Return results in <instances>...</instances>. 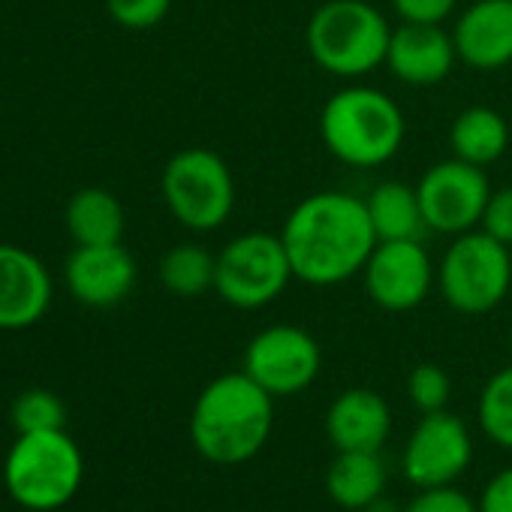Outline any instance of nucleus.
Masks as SVG:
<instances>
[{
    "label": "nucleus",
    "mask_w": 512,
    "mask_h": 512,
    "mask_svg": "<svg viewBox=\"0 0 512 512\" xmlns=\"http://www.w3.org/2000/svg\"><path fill=\"white\" fill-rule=\"evenodd\" d=\"M163 199L181 226L211 232L232 214L235 181L220 154L208 148H184L163 169Z\"/></svg>",
    "instance_id": "nucleus-7"
},
{
    "label": "nucleus",
    "mask_w": 512,
    "mask_h": 512,
    "mask_svg": "<svg viewBox=\"0 0 512 512\" xmlns=\"http://www.w3.org/2000/svg\"><path fill=\"white\" fill-rule=\"evenodd\" d=\"M64 278L76 302L88 308H112L130 296L136 284V263L121 244H76Z\"/></svg>",
    "instance_id": "nucleus-14"
},
{
    "label": "nucleus",
    "mask_w": 512,
    "mask_h": 512,
    "mask_svg": "<svg viewBox=\"0 0 512 512\" xmlns=\"http://www.w3.org/2000/svg\"><path fill=\"white\" fill-rule=\"evenodd\" d=\"M404 512H479V506L455 485L419 488V494L404 506Z\"/></svg>",
    "instance_id": "nucleus-27"
},
{
    "label": "nucleus",
    "mask_w": 512,
    "mask_h": 512,
    "mask_svg": "<svg viewBox=\"0 0 512 512\" xmlns=\"http://www.w3.org/2000/svg\"><path fill=\"white\" fill-rule=\"evenodd\" d=\"M476 506H479V512H512V467L497 470L485 482Z\"/></svg>",
    "instance_id": "nucleus-30"
},
{
    "label": "nucleus",
    "mask_w": 512,
    "mask_h": 512,
    "mask_svg": "<svg viewBox=\"0 0 512 512\" xmlns=\"http://www.w3.org/2000/svg\"><path fill=\"white\" fill-rule=\"evenodd\" d=\"M362 512H404V509H398V506H395L392 500H386V497L380 494V497H377L374 503H368V506H365Z\"/></svg>",
    "instance_id": "nucleus-31"
},
{
    "label": "nucleus",
    "mask_w": 512,
    "mask_h": 512,
    "mask_svg": "<svg viewBox=\"0 0 512 512\" xmlns=\"http://www.w3.org/2000/svg\"><path fill=\"white\" fill-rule=\"evenodd\" d=\"M281 241L290 256L293 278L311 287H332L365 269L377 247V232L365 199L323 190L290 211Z\"/></svg>",
    "instance_id": "nucleus-1"
},
{
    "label": "nucleus",
    "mask_w": 512,
    "mask_h": 512,
    "mask_svg": "<svg viewBox=\"0 0 512 512\" xmlns=\"http://www.w3.org/2000/svg\"><path fill=\"white\" fill-rule=\"evenodd\" d=\"M323 368L320 344L299 326H269L244 350V374L272 398L305 392Z\"/></svg>",
    "instance_id": "nucleus-9"
},
{
    "label": "nucleus",
    "mask_w": 512,
    "mask_h": 512,
    "mask_svg": "<svg viewBox=\"0 0 512 512\" xmlns=\"http://www.w3.org/2000/svg\"><path fill=\"white\" fill-rule=\"evenodd\" d=\"M326 491L341 509L362 512L386 491V464L380 452H338L326 470Z\"/></svg>",
    "instance_id": "nucleus-18"
},
{
    "label": "nucleus",
    "mask_w": 512,
    "mask_h": 512,
    "mask_svg": "<svg viewBox=\"0 0 512 512\" xmlns=\"http://www.w3.org/2000/svg\"><path fill=\"white\" fill-rule=\"evenodd\" d=\"M389 22L365 0H329L308 22V52L332 76H365L386 64Z\"/></svg>",
    "instance_id": "nucleus-5"
},
{
    "label": "nucleus",
    "mask_w": 512,
    "mask_h": 512,
    "mask_svg": "<svg viewBox=\"0 0 512 512\" xmlns=\"http://www.w3.org/2000/svg\"><path fill=\"white\" fill-rule=\"evenodd\" d=\"M455 52L476 70H500L512 61V0H476L455 25Z\"/></svg>",
    "instance_id": "nucleus-16"
},
{
    "label": "nucleus",
    "mask_w": 512,
    "mask_h": 512,
    "mask_svg": "<svg viewBox=\"0 0 512 512\" xmlns=\"http://www.w3.org/2000/svg\"><path fill=\"white\" fill-rule=\"evenodd\" d=\"M217 275V256L196 244H178L160 260V281L172 296L196 299L214 290Z\"/></svg>",
    "instance_id": "nucleus-22"
},
{
    "label": "nucleus",
    "mask_w": 512,
    "mask_h": 512,
    "mask_svg": "<svg viewBox=\"0 0 512 512\" xmlns=\"http://www.w3.org/2000/svg\"><path fill=\"white\" fill-rule=\"evenodd\" d=\"M67 232L76 244H121L124 235V208L103 187H85L67 202Z\"/></svg>",
    "instance_id": "nucleus-19"
},
{
    "label": "nucleus",
    "mask_w": 512,
    "mask_h": 512,
    "mask_svg": "<svg viewBox=\"0 0 512 512\" xmlns=\"http://www.w3.org/2000/svg\"><path fill=\"white\" fill-rule=\"evenodd\" d=\"M293 278L281 235L247 232L232 238L217 256L214 290L232 308H263L275 302Z\"/></svg>",
    "instance_id": "nucleus-8"
},
{
    "label": "nucleus",
    "mask_w": 512,
    "mask_h": 512,
    "mask_svg": "<svg viewBox=\"0 0 512 512\" xmlns=\"http://www.w3.org/2000/svg\"><path fill=\"white\" fill-rule=\"evenodd\" d=\"M509 347H512V329H509Z\"/></svg>",
    "instance_id": "nucleus-32"
},
{
    "label": "nucleus",
    "mask_w": 512,
    "mask_h": 512,
    "mask_svg": "<svg viewBox=\"0 0 512 512\" xmlns=\"http://www.w3.org/2000/svg\"><path fill=\"white\" fill-rule=\"evenodd\" d=\"M64 422H67V407L49 389H28L13 401V425L19 428V434L58 431L64 428Z\"/></svg>",
    "instance_id": "nucleus-24"
},
{
    "label": "nucleus",
    "mask_w": 512,
    "mask_h": 512,
    "mask_svg": "<svg viewBox=\"0 0 512 512\" xmlns=\"http://www.w3.org/2000/svg\"><path fill=\"white\" fill-rule=\"evenodd\" d=\"M82 479V449L64 428L19 434L4 461V485L10 497L31 512H55L67 506L82 488Z\"/></svg>",
    "instance_id": "nucleus-4"
},
{
    "label": "nucleus",
    "mask_w": 512,
    "mask_h": 512,
    "mask_svg": "<svg viewBox=\"0 0 512 512\" xmlns=\"http://www.w3.org/2000/svg\"><path fill=\"white\" fill-rule=\"evenodd\" d=\"M320 133L332 157L356 169H371L398 154L404 115L383 91L356 85L329 97L320 115Z\"/></svg>",
    "instance_id": "nucleus-3"
},
{
    "label": "nucleus",
    "mask_w": 512,
    "mask_h": 512,
    "mask_svg": "<svg viewBox=\"0 0 512 512\" xmlns=\"http://www.w3.org/2000/svg\"><path fill=\"white\" fill-rule=\"evenodd\" d=\"M172 7V0H106L109 16L127 31L157 28Z\"/></svg>",
    "instance_id": "nucleus-26"
},
{
    "label": "nucleus",
    "mask_w": 512,
    "mask_h": 512,
    "mask_svg": "<svg viewBox=\"0 0 512 512\" xmlns=\"http://www.w3.org/2000/svg\"><path fill=\"white\" fill-rule=\"evenodd\" d=\"M458 52L455 40L440 31V25H416L404 22L392 31L386 64L407 85H437L452 73Z\"/></svg>",
    "instance_id": "nucleus-15"
},
{
    "label": "nucleus",
    "mask_w": 512,
    "mask_h": 512,
    "mask_svg": "<svg viewBox=\"0 0 512 512\" xmlns=\"http://www.w3.org/2000/svg\"><path fill=\"white\" fill-rule=\"evenodd\" d=\"M416 193H419V205H422L428 229L461 235L482 223L491 187H488L485 169L452 157L446 163L431 166L422 175Z\"/></svg>",
    "instance_id": "nucleus-10"
},
{
    "label": "nucleus",
    "mask_w": 512,
    "mask_h": 512,
    "mask_svg": "<svg viewBox=\"0 0 512 512\" xmlns=\"http://www.w3.org/2000/svg\"><path fill=\"white\" fill-rule=\"evenodd\" d=\"M326 434L338 452H380L392 434V410L374 389H347L326 413Z\"/></svg>",
    "instance_id": "nucleus-17"
},
{
    "label": "nucleus",
    "mask_w": 512,
    "mask_h": 512,
    "mask_svg": "<svg viewBox=\"0 0 512 512\" xmlns=\"http://www.w3.org/2000/svg\"><path fill=\"white\" fill-rule=\"evenodd\" d=\"M449 145H452V154L458 160L485 169L488 163L503 157V151L509 145V127H506L500 112L485 109V106H473V109H464L452 121Z\"/></svg>",
    "instance_id": "nucleus-20"
},
{
    "label": "nucleus",
    "mask_w": 512,
    "mask_h": 512,
    "mask_svg": "<svg viewBox=\"0 0 512 512\" xmlns=\"http://www.w3.org/2000/svg\"><path fill=\"white\" fill-rule=\"evenodd\" d=\"M365 205H368V214H371V226L377 232V241L419 238L422 229H428L416 187H407L401 181H383V184H377L368 193Z\"/></svg>",
    "instance_id": "nucleus-21"
},
{
    "label": "nucleus",
    "mask_w": 512,
    "mask_h": 512,
    "mask_svg": "<svg viewBox=\"0 0 512 512\" xmlns=\"http://www.w3.org/2000/svg\"><path fill=\"white\" fill-rule=\"evenodd\" d=\"M482 232H488L506 247L512 244V187H503L488 196V205L482 214Z\"/></svg>",
    "instance_id": "nucleus-28"
},
{
    "label": "nucleus",
    "mask_w": 512,
    "mask_h": 512,
    "mask_svg": "<svg viewBox=\"0 0 512 512\" xmlns=\"http://www.w3.org/2000/svg\"><path fill=\"white\" fill-rule=\"evenodd\" d=\"M52 305V275L25 247L0 244V332L37 326Z\"/></svg>",
    "instance_id": "nucleus-13"
},
{
    "label": "nucleus",
    "mask_w": 512,
    "mask_h": 512,
    "mask_svg": "<svg viewBox=\"0 0 512 512\" xmlns=\"http://www.w3.org/2000/svg\"><path fill=\"white\" fill-rule=\"evenodd\" d=\"M473 461V437L467 425L446 413H425L413 428L404 452H401V473L416 488L434 485H455V479Z\"/></svg>",
    "instance_id": "nucleus-11"
},
{
    "label": "nucleus",
    "mask_w": 512,
    "mask_h": 512,
    "mask_svg": "<svg viewBox=\"0 0 512 512\" xmlns=\"http://www.w3.org/2000/svg\"><path fill=\"white\" fill-rule=\"evenodd\" d=\"M440 293L458 314H488L494 311L512 284L509 247L488 232H461L440 263Z\"/></svg>",
    "instance_id": "nucleus-6"
},
{
    "label": "nucleus",
    "mask_w": 512,
    "mask_h": 512,
    "mask_svg": "<svg viewBox=\"0 0 512 512\" xmlns=\"http://www.w3.org/2000/svg\"><path fill=\"white\" fill-rule=\"evenodd\" d=\"M365 290L383 311H413L425 302L434 284V266L419 238L377 241L365 263Z\"/></svg>",
    "instance_id": "nucleus-12"
},
{
    "label": "nucleus",
    "mask_w": 512,
    "mask_h": 512,
    "mask_svg": "<svg viewBox=\"0 0 512 512\" xmlns=\"http://www.w3.org/2000/svg\"><path fill=\"white\" fill-rule=\"evenodd\" d=\"M275 398L244 371L211 380L190 413L193 449L211 464H244L272 437Z\"/></svg>",
    "instance_id": "nucleus-2"
},
{
    "label": "nucleus",
    "mask_w": 512,
    "mask_h": 512,
    "mask_svg": "<svg viewBox=\"0 0 512 512\" xmlns=\"http://www.w3.org/2000/svg\"><path fill=\"white\" fill-rule=\"evenodd\" d=\"M476 416H479L482 434L494 446L512 452V365L503 368V371H497L482 386Z\"/></svg>",
    "instance_id": "nucleus-23"
},
{
    "label": "nucleus",
    "mask_w": 512,
    "mask_h": 512,
    "mask_svg": "<svg viewBox=\"0 0 512 512\" xmlns=\"http://www.w3.org/2000/svg\"><path fill=\"white\" fill-rule=\"evenodd\" d=\"M392 4L404 22L416 25H440L455 10V0H392Z\"/></svg>",
    "instance_id": "nucleus-29"
},
{
    "label": "nucleus",
    "mask_w": 512,
    "mask_h": 512,
    "mask_svg": "<svg viewBox=\"0 0 512 512\" xmlns=\"http://www.w3.org/2000/svg\"><path fill=\"white\" fill-rule=\"evenodd\" d=\"M407 395L410 401L422 410V413H437V410H446L449 404V395H452V383H449V374L440 368V365H419L410 371V380H407Z\"/></svg>",
    "instance_id": "nucleus-25"
}]
</instances>
